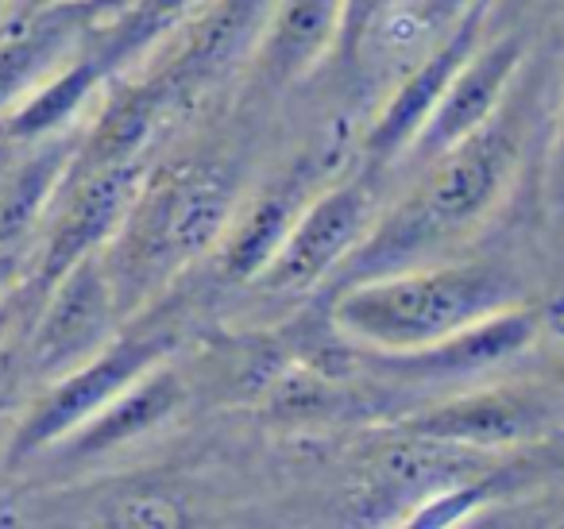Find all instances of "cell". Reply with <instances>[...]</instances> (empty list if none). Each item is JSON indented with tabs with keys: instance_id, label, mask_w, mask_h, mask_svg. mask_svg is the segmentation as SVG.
<instances>
[{
	"instance_id": "obj_1",
	"label": "cell",
	"mask_w": 564,
	"mask_h": 529,
	"mask_svg": "<svg viewBox=\"0 0 564 529\" xmlns=\"http://www.w3.org/2000/svg\"><path fill=\"white\" fill-rule=\"evenodd\" d=\"M530 112L525 94L510 89L502 109L471 136L417 166V182L391 213L376 217L360 248L348 256L345 271L360 274L394 271V267L437 259L441 248H453L471 236L507 197L518 166H522Z\"/></svg>"
},
{
	"instance_id": "obj_2",
	"label": "cell",
	"mask_w": 564,
	"mask_h": 529,
	"mask_svg": "<svg viewBox=\"0 0 564 529\" xmlns=\"http://www.w3.org/2000/svg\"><path fill=\"white\" fill-rule=\"evenodd\" d=\"M510 305H522V290L507 267L491 259H425L345 282L333 298V325L356 348L410 359Z\"/></svg>"
},
{
	"instance_id": "obj_3",
	"label": "cell",
	"mask_w": 564,
	"mask_h": 529,
	"mask_svg": "<svg viewBox=\"0 0 564 529\" xmlns=\"http://www.w3.org/2000/svg\"><path fill=\"white\" fill-rule=\"evenodd\" d=\"M232 209V182L213 166H182L143 179L132 209L101 248L120 313L143 305L182 263L209 251Z\"/></svg>"
},
{
	"instance_id": "obj_4",
	"label": "cell",
	"mask_w": 564,
	"mask_h": 529,
	"mask_svg": "<svg viewBox=\"0 0 564 529\" xmlns=\"http://www.w3.org/2000/svg\"><path fill=\"white\" fill-rule=\"evenodd\" d=\"M166 336L163 333H128L112 336L105 348H97L78 367L63 371L47 382L32 402L24 421H17L9 441V460H24L35 452L63 444L78 425H86L101 406H109L128 382L140 379L148 367L163 364Z\"/></svg>"
},
{
	"instance_id": "obj_5",
	"label": "cell",
	"mask_w": 564,
	"mask_h": 529,
	"mask_svg": "<svg viewBox=\"0 0 564 529\" xmlns=\"http://www.w3.org/2000/svg\"><path fill=\"white\" fill-rule=\"evenodd\" d=\"M376 217V194L368 182H340L325 190L294 213L274 256L251 282L271 294H299V290L317 287L348 263V256L371 233Z\"/></svg>"
},
{
	"instance_id": "obj_6",
	"label": "cell",
	"mask_w": 564,
	"mask_h": 529,
	"mask_svg": "<svg viewBox=\"0 0 564 529\" xmlns=\"http://www.w3.org/2000/svg\"><path fill=\"white\" fill-rule=\"evenodd\" d=\"M564 421V390L556 382L514 379L464 390L410 421V433L460 449H514L549 436Z\"/></svg>"
},
{
	"instance_id": "obj_7",
	"label": "cell",
	"mask_w": 564,
	"mask_h": 529,
	"mask_svg": "<svg viewBox=\"0 0 564 529\" xmlns=\"http://www.w3.org/2000/svg\"><path fill=\"white\" fill-rule=\"evenodd\" d=\"M120 305L101 251L78 259L35 305L28 325V379H58L117 336Z\"/></svg>"
},
{
	"instance_id": "obj_8",
	"label": "cell",
	"mask_w": 564,
	"mask_h": 529,
	"mask_svg": "<svg viewBox=\"0 0 564 529\" xmlns=\"http://www.w3.org/2000/svg\"><path fill=\"white\" fill-rule=\"evenodd\" d=\"M143 179L148 174H143L140 159H132V163L105 166V171L58 186L55 202H51V228L43 236L35 263L28 267V282L40 294V302L78 259L94 256L112 240L124 213L132 209Z\"/></svg>"
},
{
	"instance_id": "obj_9",
	"label": "cell",
	"mask_w": 564,
	"mask_h": 529,
	"mask_svg": "<svg viewBox=\"0 0 564 529\" xmlns=\"http://www.w3.org/2000/svg\"><path fill=\"white\" fill-rule=\"evenodd\" d=\"M522 58H525L522 35L518 32L491 35V28H487V35L464 58L460 71L453 74V82L445 86L441 101L433 105L430 120L422 125V132L414 136V143H410V151L402 159L422 166L430 159H437L441 151H448L453 143H460L464 136H471L479 125H487L502 109L514 82L522 78Z\"/></svg>"
},
{
	"instance_id": "obj_10",
	"label": "cell",
	"mask_w": 564,
	"mask_h": 529,
	"mask_svg": "<svg viewBox=\"0 0 564 529\" xmlns=\"http://www.w3.org/2000/svg\"><path fill=\"white\" fill-rule=\"evenodd\" d=\"M491 28V0H479L464 12L460 20L441 32V40L425 51V58L394 86V94L387 97L383 112L376 117V125L364 136V155L376 166H387L391 159H402L414 143V136L422 132V125L430 120L433 105L441 101L445 86L453 82V74L460 71L464 58L476 51V43Z\"/></svg>"
},
{
	"instance_id": "obj_11",
	"label": "cell",
	"mask_w": 564,
	"mask_h": 529,
	"mask_svg": "<svg viewBox=\"0 0 564 529\" xmlns=\"http://www.w3.org/2000/svg\"><path fill=\"white\" fill-rule=\"evenodd\" d=\"M109 9L112 0H58L40 12L0 20V112L17 109L40 82H47Z\"/></svg>"
},
{
	"instance_id": "obj_12",
	"label": "cell",
	"mask_w": 564,
	"mask_h": 529,
	"mask_svg": "<svg viewBox=\"0 0 564 529\" xmlns=\"http://www.w3.org/2000/svg\"><path fill=\"white\" fill-rule=\"evenodd\" d=\"M345 0H271L256 40V74L267 86L306 78L329 51H337Z\"/></svg>"
},
{
	"instance_id": "obj_13",
	"label": "cell",
	"mask_w": 564,
	"mask_h": 529,
	"mask_svg": "<svg viewBox=\"0 0 564 529\" xmlns=\"http://www.w3.org/2000/svg\"><path fill=\"white\" fill-rule=\"evenodd\" d=\"M178 406L182 379L166 364H155L135 382H128L109 406H101L86 425L74 429L63 444L70 456H101V452H112L120 444L135 441V436L151 433L155 425H163Z\"/></svg>"
},
{
	"instance_id": "obj_14",
	"label": "cell",
	"mask_w": 564,
	"mask_h": 529,
	"mask_svg": "<svg viewBox=\"0 0 564 529\" xmlns=\"http://www.w3.org/2000/svg\"><path fill=\"white\" fill-rule=\"evenodd\" d=\"M109 78H112V71L105 66V58L89 47V35H86V43L9 112L4 136H9V140H47V136L63 132L82 112V105H86Z\"/></svg>"
},
{
	"instance_id": "obj_15",
	"label": "cell",
	"mask_w": 564,
	"mask_h": 529,
	"mask_svg": "<svg viewBox=\"0 0 564 529\" xmlns=\"http://www.w3.org/2000/svg\"><path fill=\"white\" fill-rule=\"evenodd\" d=\"M32 159L17 166L0 186V251H12L24 244V236L40 225V217L51 209L63 174L70 166V155L78 148V136H47L35 140Z\"/></svg>"
},
{
	"instance_id": "obj_16",
	"label": "cell",
	"mask_w": 564,
	"mask_h": 529,
	"mask_svg": "<svg viewBox=\"0 0 564 529\" xmlns=\"http://www.w3.org/2000/svg\"><path fill=\"white\" fill-rule=\"evenodd\" d=\"M302 209V202L286 190H271L263 197H251L248 205H236L232 217H228L220 240L213 244L217 251V263L225 279H240L251 282L263 263L274 256L279 240L291 228L294 213Z\"/></svg>"
},
{
	"instance_id": "obj_17",
	"label": "cell",
	"mask_w": 564,
	"mask_h": 529,
	"mask_svg": "<svg viewBox=\"0 0 564 529\" xmlns=\"http://www.w3.org/2000/svg\"><path fill=\"white\" fill-rule=\"evenodd\" d=\"M205 0H112L101 24L89 32V47L105 58L112 74L132 63L151 43L166 40L174 28H182Z\"/></svg>"
},
{
	"instance_id": "obj_18",
	"label": "cell",
	"mask_w": 564,
	"mask_h": 529,
	"mask_svg": "<svg viewBox=\"0 0 564 529\" xmlns=\"http://www.w3.org/2000/svg\"><path fill=\"white\" fill-rule=\"evenodd\" d=\"M394 9H399V0H345V20H340V40H337L340 55L360 51V43L376 32L379 20H387Z\"/></svg>"
},
{
	"instance_id": "obj_19",
	"label": "cell",
	"mask_w": 564,
	"mask_h": 529,
	"mask_svg": "<svg viewBox=\"0 0 564 529\" xmlns=\"http://www.w3.org/2000/svg\"><path fill=\"white\" fill-rule=\"evenodd\" d=\"M479 4V0H399V20L417 32H445L453 20H460L464 12Z\"/></svg>"
},
{
	"instance_id": "obj_20",
	"label": "cell",
	"mask_w": 564,
	"mask_h": 529,
	"mask_svg": "<svg viewBox=\"0 0 564 529\" xmlns=\"http://www.w3.org/2000/svg\"><path fill=\"white\" fill-rule=\"evenodd\" d=\"M28 325H32V321H28ZM28 325L0 344V410L12 402L20 382L28 379Z\"/></svg>"
},
{
	"instance_id": "obj_21",
	"label": "cell",
	"mask_w": 564,
	"mask_h": 529,
	"mask_svg": "<svg viewBox=\"0 0 564 529\" xmlns=\"http://www.w3.org/2000/svg\"><path fill=\"white\" fill-rule=\"evenodd\" d=\"M549 179H553V194L564 202V94H561V112L553 125V151H549Z\"/></svg>"
},
{
	"instance_id": "obj_22",
	"label": "cell",
	"mask_w": 564,
	"mask_h": 529,
	"mask_svg": "<svg viewBox=\"0 0 564 529\" xmlns=\"http://www.w3.org/2000/svg\"><path fill=\"white\" fill-rule=\"evenodd\" d=\"M28 274V259H24V251L20 248H12V251H0V298L9 294L12 287H17L20 279Z\"/></svg>"
},
{
	"instance_id": "obj_23",
	"label": "cell",
	"mask_w": 564,
	"mask_h": 529,
	"mask_svg": "<svg viewBox=\"0 0 564 529\" xmlns=\"http://www.w3.org/2000/svg\"><path fill=\"white\" fill-rule=\"evenodd\" d=\"M533 0H491V24L495 20H502L510 12V17H514V12H522V9H530Z\"/></svg>"
},
{
	"instance_id": "obj_24",
	"label": "cell",
	"mask_w": 564,
	"mask_h": 529,
	"mask_svg": "<svg viewBox=\"0 0 564 529\" xmlns=\"http://www.w3.org/2000/svg\"><path fill=\"white\" fill-rule=\"evenodd\" d=\"M12 429H17V421H12L9 413L0 410V456H9V441H12Z\"/></svg>"
},
{
	"instance_id": "obj_25",
	"label": "cell",
	"mask_w": 564,
	"mask_h": 529,
	"mask_svg": "<svg viewBox=\"0 0 564 529\" xmlns=\"http://www.w3.org/2000/svg\"><path fill=\"white\" fill-rule=\"evenodd\" d=\"M47 4H58V0H17L12 17H17V12H40V9H47Z\"/></svg>"
},
{
	"instance_id": "obj_26",
	"label": "cell",
	"mask_w": 564,
	"mask_h": 529,
	"mask_svg": "<svg viewBox=\"0 0 564 529\" xmlns=\"http://www.w3.org/2000/svg\"><path fill=\"white\" fill-rule=\"evenodd\" d=\"M553 382H556V387L564 390V359H561V367H556V379H553Z\"/></svg>"
},
{
	"instance_id": "obj_27",
	"label": "cell",
	"mask_w": 564,
	"mask_h": 529,
	"mask_svg": "<svg viewBox=\"0 0 564 529\" xmlns=\"http://www.w3.org/2000/svg\"><path fill=\"white\" fill-rule=\"evenodd\" d=\"M4 9H9V0H0V12H4Z\"/></svg>"
}]
</instances>
